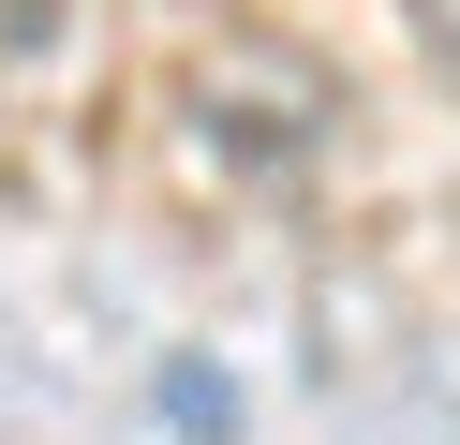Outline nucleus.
I'll use <instances>...</instances> for the list:
<instances>
[{
	"label": "nucleus",
	"mask_w": 460,
	"mask_h": 445,
	"mask_svg": "<svg viewBox=\"0 0 460 445\" xmlns=\"http://www.w3.org/2000/svg\"><path fill=\"white\" fill-rule=\"evenodd\" d=\"M193 104H208L223 134H252L268 164H297V148L341 119V104H327V75H312V59H282V45H223L208 75H193Z\"/></svg>",
	"instance_id": "1"
},
{
	"label": "nucleus",
	"mask_w": 460,
	"mask_h": 445,
	"mask_svg": "<svg viewBox=\"0 0 460 445\" xmlns=\"http://www.w3.org/2000/svg\"><path fill=\"white\" fill-rule=\"evenodd\" d=\"M401 30H416V59L460 89V0H401Z\"/></svg>",
	"instance_id": "2"
}]
</instances>
